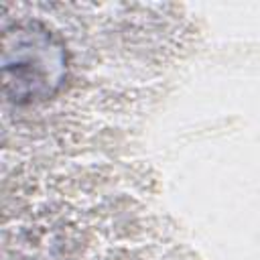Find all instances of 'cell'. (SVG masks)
Masks as SVG:
<instances>
[{"label":"cell","mask_w":260,"mask_h":260,"mask_svg":"<svg viewBox=\"0 0 260 260\" xmlns=\"http://www.w3.org/2000/svg\"><path fill=\"white\" fill-rule=\"evenodd\" d=\"M4 71L6 89L14 87L16 102L43 100L63 81V47L47 30H18L14 63H4Z\"/></svg>","instance_id":"cell-1"}]
</instances>
